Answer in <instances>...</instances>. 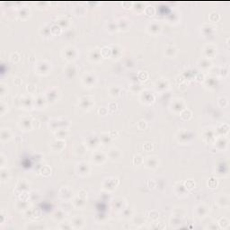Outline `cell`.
<instances>
[{
  "label": "cell",
  "instance_id": "cell-2",
  "mask_svg": "<svg viewBox=\"0 0 230 230\" xmlns=\"http://www.w3.org/2000/svg\"><path fill=\"white\" fill-rule=\"evenodd\" d=\"M208 209L209 208L207 206L203 205V204L198 206L197 207V210H196V213L198 215V217H200V218L205 217V216L207 215V213H208V210H209Z\"/></svg>",
  "mask_w": 230,
  "mask_h": 230
},
{
  "label": "cell",
  "instance_id": "cell-8",
  "mask_svg": "<svg viewBox=\"0 0 230 230\" xmlns=\"http://www.w3.org/2000/svg\"><path fill=\"white\" fill-rule=\"evenodd\" d=\"M207 65H209V66H210L211 65V63L209 61V59H202V60H200V67H202V69H204V67H206L207 69L208 67H208Z\"/></svg>",
  "mask_w": 230,
  "mask_h": 230
},
{
  "label": "cell",
  "instance_id": "cell-7",
  "mask_svg": "<svg viewBox=\"0 0 230 230\" xmlns=\"http://www.w3.org/2000/svg\"><path fill=\"white\" fill-rule=\"evenodd\" d=\"M226 197V195H224L222 196L221 200H219V204L221 206V207H227L228 206V197L226 198V200H225V198Z\"/></svg>",
  "mask_w": 230,
  "mask_h": 230
},
{
  "label": "cell",
  "instance_id": "cell-3",
  "mask_svg": "<svg viewBox=\"0 0 230 230\" xmlns=\"http://www.w3.org/2000/svg\"><path fill=\"white\" fill-rule=\"evenodd\" d=\"M78 193V196L74 200V205L75 207L76 208H81V207H83L84 204H85V200H86V198L82 199V193Z\"/></svg>",
  "mask_w": 230,
  "mask_h": 230
},
{
  "label": "cell",
  "instance_id": "cell-10",
  "mask_svg": "<svg viewBox=\"0 0 230 230\" xmlns=\"http://www.w3.org/2000/svg\"><path fill=\"white\" fill-rule=\"evenodd\" d=\"M86 78H87V81H86V85H87V86H89V82H90V81H92L93 83H94V81H96V80H91V79H94V78H96L93 75H87Z\"/></svg>",
  "mask_w": 230,
  "mask_h": 230
},
{
  "label": "cell",
  "instance_id": "cell-9",
  "mask_svg": "<svg viewBox=\"0 0 230 230\" xmlns=\"http://www.w3.org/2000/svg\"><path fill=\"white\" fill-rule=\"evenodd\" d=\"M60 224H62L63 225V226H60V228H62V229H70V228H72L73 226H72V225H71V223H67V222H64V223H60Z\"/></svg>",
  "mask_w": 230,
  "mask_h": 230
},
{
  "label": "cell",
  "instance_id": "cell-4",
  "mask_svg": "<svg viewBox=\"0 0 230 230\" xmlns=\"http://www.w3.org/2000/svg\"><path fill=\"white\" fill-rule=\"evenodd\" d=\"M157 166V159L155 156L148 157L146 161V167L148 168H156Z\"/></svg>",
  "mask_w": 230,
  "mask_h": 230
},
{
  "label": "cell",
  "instance_id": "cell-1",
  "mask_svg": "<svg viewBox=\"0 0 230 230\" xmlns=\"http://www.w3.org/2000/svg\"><path fill=\"white\" fill-rule=\"evenodd\" d=\"M84 220L83 219L79 217V216H76V217L73 218L72 221H71V225L74 228H82L84 226Z\"/></svg>",
  "mask_w": 230,
  "mask_h": 230
},
{
  "label": "cell",
  "instance_id": "cell-5",
  "mask_svg": "<svg viewBox=\"0 0 230 230\" xmlns=\"http://www.w3.org/2000/svg\"><path fill=\"white\" fill-rule=\"evenodd\" d=\"M93 160H94V162L97 164H102L105 161V156L103 153H96L93 156Z\"/></svg>",
  "mask_w": 230,
  "mask_h": 230
},
{
  "label": "cell",
  "instance_id": "cell-6",
  "mask_svg": "<svg viewBox=\"0 0 230 230\" xmlns=\"http://www.w3.org/2000/svg\"><path fill=\"white\" fill-rule=\"evenodd\" d=\"M79 166V173H80L81 175H85V174H86V173H88V172H89V166H88V165L87 164H86V163H81V164H79L78 165Z\"/></svg>",
  "mask_w": 230,
  "mask_h": 230
}]
</instances>
